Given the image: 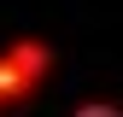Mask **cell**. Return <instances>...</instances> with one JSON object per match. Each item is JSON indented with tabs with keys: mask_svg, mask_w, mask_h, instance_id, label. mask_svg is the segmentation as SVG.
Listing matches in <instances>:
<instances>
[{
	"mask_svg": "<svg viewBox=\"0 0 123 117\" xmlns=\"http://www.w3.org/2000/svg\"><path fill=\"white\" fill-rule=\"evenodd\" d=\"M59 70V47L47 35H12L0 47V111H18L47 88V76Z\"/></svg>",
	"mask_w": 123,
	"mask_h": 117,
	"instance_id": "cell-1",
	"label": "cell"
}]
</instances>
